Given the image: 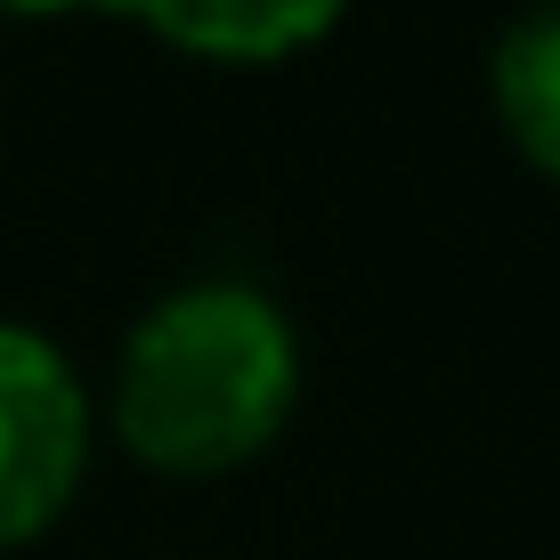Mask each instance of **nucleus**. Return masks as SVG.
<instances>
[{
    "label": "nucleus",
    "instance_id": "nucleus-1",
    "mask_svg": "<svg viewBox=\"0 0 560 560\" xmlns=\"http://www.w3.org/2000/svg\"><path fill=\"white\" fill-rule=\"evenodd\" d=\"M301 407V334L244 277L179 284L122 334L114 439L163 479H228L277 447Z\"/></svg>",
    "mask_w": 560,
    "mask_h": 560
},
{
    "label": "nucleus",
    "instance_id": "nucleus-2",
    "mask_svg": "<svg viewBox=\"0 0 560 560\" xmlns=\"http://www.w3.org/2000/svg\"><path fill=\"white\" fill-rule=\"evenodd\" d=\"M90 390L42 325L0 317V552L49 536L90 479Z\"/></svg>",
    "mask_w": 560,
    "mask_h": 560
},
{
    "label": "nucleus",
    "instance_id": "nucleus-3",
    "mask_svg": "<svg viewBox=\"0 0 560 560\" xmlns=\"http://www.w3.org/2000/svg\"><path fill=\"white\" fill-rule=\"evenodd\" d=\"M350 0H122L163 49L203 66H284L341 25Z\"/></svg>",
    "mask_w": 560,
    "mask_h": 560
},
{
    "label": "nucleus",
    "instance_id": "nucleus-4",
    "mask_svg": "<svg viewBox=\"0 0 560 560\" xmlns=\"http://www.w3.org/2000/svg\"><path fill=\"white\" fill-rule=\"evenodd\" d=\"M488 98L504 139L560 187V0L504 25V42L488 57Z\"/></svg>",
    "mask_w": 560,
    "mask_h": 560
},
{
    "label": "nucleus",
    "instance_id": "nucleus-5",
    "mask_svg": "<svg viewBox=\"0 0 560 560\" xmlns=\"http://www.w3.org/2000/svg\"><path fill=\"white\" fill-rule=\"evenodd\" d=\"M73 9H122V0H0V16H73Z\"/></svg>",
    "mask_w": 560,
    "mask_h": 560
}]
</instances>
